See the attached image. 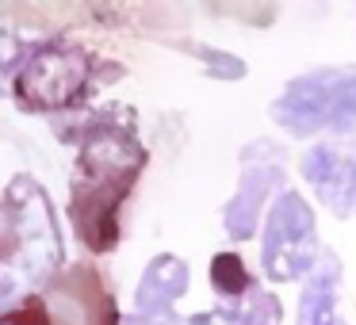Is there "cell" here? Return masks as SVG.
Instances as JSON below:
<instances>
[{"instance_id":"4fadbf2b","label":"cell","mask_w":356,"mask_h":325,"mask_svg":"<svg viewBox=\"0 0 356 325\" xmlns=\"http://www.w3.org/2000/svg\"><path fill=\"white\" fill-rule=\"evenodd\" d=\"M195 54L200 58H207V69L215 73V77H241L245 73V65L238 62V58H230V54H215V50H207V47H195Z\"/></svg>"},{"instance_id":"5b68a950","label":"cell","mask_w":356,"mask_h":325,"mask_svg":"<svg viewBox=\"0 0 356 325\" xmlns=\"http://www.w3.org/2000/svg\"><path fill=\"white\" fill-rule=\"evenodd\" d=\"M42 302L54 325H119L115 299L92 264H73L70 272L54 276Z\"/></svg>"},{"instance_id":"8fae6325","label":"cell","mask_w":356,"mask_h":325,"mask_svg":"<svg viewBox=\"0 0 356 325\" xmlns=\"http://www.w3.org/2000/svg\"><path fill=\"white\" fill-rule=\"evenodd\" d=\"M211 279H215V287H218L222 294H230V299L253 291V283H249V276H245V268H241L238 253L215 256V264H211Z\"/></svg>"},{"instance_id":"6da1fadb","label":"cell","mask_w":356,"mask_h":325,"mask_svg":"<svg viewBox=\"0 0 356 325\" xmlns=\"http://www.w3.org/2000/svg\"><path fill=\"white\" fill-rule=\"evenodd\" d=\"M58 138L77 142V165L70 180L73 230L85 249L111 253L119 241V207L146 169V146L134 134V115L123 108L96 111L81 126H58Z\"/></svg>"},{"instance_id":"277c9868","label":"cell","mask_w":356,"mask_h":325,"mask_svg":"<svg viewBox=\"0 0 356 325\" xmlns=\"http://www.w3.org/2000/svg\"><path fill=\"white\" fill-rule=\"evenodd\" d=\"M318 226L314 210L307 207L299 192H280L276 207L264 218V238H261V268L268 279L287 283L302 279L318 264Z\"/></svg>"},{"instance_id":"7c38bea8","label":"cell","mask_w":356,"mask_h":325,"mask_svg":"<svg viewBox=\"0 0 356 325\" xmlns=\"http://www.w3.org/2000/svg\"><path fill=\"white\" fill-rule=\"evenodd\" d=\"M0 325H54V322H50V310L42 302V294H27V299H19L8 314L0 317Z\"/></svg>"},{"instance_id":"8992f818","label":"cell","mask_w":356,"mask_h":325,"mask_svg":"<svg viewBox=\"0 0 356 325\" xmlns=\"http://www.w3.org/2000/svg\"><path fill=\"white\" fill-rule=\"evenodd\" d=\"M302 176L337 218H356V146L322 142L302 157Z\"/></svg>"},{"instance_id":"ba28073f","label":"cell","mask_w":356,"mask_h":325,"mask_svg":"<svg viewBox=\"0 0 356 325\" xmlns=\"http://www.w3.org/2000/svg\"><path fill=\"white\" fill-rule=\"evenodd\" d=\"M184 291H188V264L180 256L165 253L146 264V272L138 279V291H134V306H138V314H161Z\"/></svg>"},{"instance_id":"7a4b0ae2","label":"cell","mask_w":356,"mask_h":325,"mask_svg":"<svg viewBox=\"0 0 356 325\" xmlns=\"http://www.w3.org/2000/svg\"><path fill=\"white\" fill-rule=\"evenodd\" d=\"M272 119L291 138H310L322 131H356V69L325 65L295 77L272 103Z\"/></svg>"},{"instance_id":"30bf717a","label":"cell","mask_w":356,"mask_h":325,"mask_svg":"<svg viewBox=\"0 0 356 325\" xmlns=\"http://www.w3.org/2000/svg\"><path fill=\"white\" fill-rule=\"evenodd\" d=\"M188 325H280V302L264 291H249V302L238 310H211L192 317Z\"/></svg>"},{"instance_id":"3957f363","label":"cell","mask_w":356,"mask_h":325,"mask_svg":"<svg viewBox=\"0 0 356 325\" xmlns=\"http://www.w3.org/2000/svg\"><path fill=\"white\" fill-rule=\"evenodd\" d=\"M96 77V58L85 47L65 39H50L27 54L16 69L12 92L24 111H65L88 96Z\"/></svg>"},{"instance_id":"9c48e42d","label":"cell","mask_w":356,"mask_h":325,"mask_svg":"<svg viewBox=\"0 0 356 325\" xmlns=\"http://www.w3.org/2000/svg\"><path fill=\"white\" fill-rule=\"evenodd\" d=\"M337 279H341V264L333 253H322L314 264L307 291L299 302V325H337Z\"/></svg>"},{"instance_id":"52a82bcc","label":"cell","mask_w":356,"mask_h":325,"mask_svg":"<svg viewBox=\"0 0 356 325\" xmlns=\"http://www.w3.org/2000/svg\"><path fill=\"white\" fill-rule=\"evenodd\" d=\"M280 184H284V169L272 165V161L249 165V169H245V176H241L234 199L226 203V233H230L234 241H245V238H253V233H257L264 199H268L272 188H280Z\"/></svg>"}]
</instances>
